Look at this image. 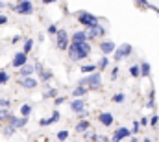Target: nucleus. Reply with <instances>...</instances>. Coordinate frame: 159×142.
Listing matches in <instances>:
<instances>
[{
  "label": "nucleus",
  "mask_w": 159,
  "mask_h": 142,
  "mask_svg": "<svg viewBox=\"0 0 159 142\" xmlns=\"http://www.w3.org/2000/svg\"><path fill=\"white\" fill-rule=\"evenodd\" d=\"M19 41H20V35H15V37H13V41H11V42L15 44V42H19Z\"/></svg>",
  "instance_id": "obj_34"
},
{
  "label": "nucleus",
  "mask_w": 159,
  "mask_h": 142,
  "mask_svg": "<svg viewBox=\"0 0 159 142\" xmlns=\"http://www.w3.org/2000/svg\"><path fill=\"white\" fill-rule=\"evenodd\" d=\"M0 126H2V122H0Z\"/></svg>",
  "instance_id": "obj_38"
},
{
  "label": "nucleus",
  "mask_w": 159,
  "mask_h": 142,
  "mask_svg": "<svg viewBox=\"0 0 159 142\" xmlns=\"http://www.w3.org/2000/svg\"><path fill=\"white\" fill-rule=\"evenodd\" d=\"M9 116H11V113H9V109H0V122H4V120H9Z\"/></svg>",
  "instance_id": "obj_24"
},
{
  "label": "nucleus",
  "mask_w": 159,
  "mask_h": 142,
  "mask_svg": "<svg viewBox=\"0 0 159 142\" xmlns=\"http://www.w3.org/2000/svg\"><path fill=\"white\" fill-rule=\"evenodd\" d=\"M26 63H28V54H24L22 50L17 52V54H13V59H11V67L13 69H20Z\"/></svg>",
  "instance_id": "obj_6"
},
{
  "label": "nucleus",
  "mask_w": 159,
  "mask_h": 142,
  "mask_svg": "<svg viewBox=\"0 0 159 142\" xmlns=\"http://www.w3.org/2000/svg\"><path fill=\"white\" fill-rule=\"evenodd\" d=\"M98 120H100V124H102V126H106V127H111V126H113V122H115L113 114H111V113H106V111L98 114Z\"/></svg>",
  "instance_id": "obj_12"
},
{
  "label": "nucleus",
  "mask_w": 159,
  "mask_h": 142,
  "mask_svg": "<svg viewBox=\"0 0 159 142\" xmlns=\"http://www.w3.org/2000/svg\"><path fill=\"white\" fill-rule=\"evenodd\" d=\"M59 118H61L59 111H57V109H54V111H52V114H50L48 118H41V120H39V126H41V127H48V126L56 124V122H57Z\"/></svg>",
  "instance_id": "obj_8"
},
{
  "label": "nucleus",
  "mask_w": 159,
  "mask_h": 142,
  "mask_svg": "<svg viewBox=\"0 0 159 142\" xmlns=\"http://www.w3.org/2000/svg\"><path fill=\"white\" fill-rule=\"evenodd\" d=\"M85 100H83V98H74V100H72V102H70V111H72V113H76V114H78V113H81V111H85Z\"/></svg>",
  "instance_id": "obj_11"
},
{
  "label": "nucleus",
  "mask_w": 159,
  "mask_h": 142,
  "mask_svg": "<svg viewBox=\"0 0 159 142\" xmlns=\"http://www.w3.org/2000/svg\"><path fill=\"white\" fill-rule=\"evenodd\" d=\"M48 33H50V35H56V33H57V26H56V24H50V26H48Z\"/></svg>",
  "instance_id": "obj_29"
},
{
  "label": "nucleus",
  "mask_w": 159,
  "mask_h": 142,
  "mask_svg": "<svg viewBox=\"0 0 159 142\" xmlns=\"http://www.w3.org/2000/svg\"><path fill=\"white\" fill-rule=\"evenodd\" d=\"M80 70L83 72V74H91V72L98 70V69H96V65H81V67H80Z\"/></svg>",
  "instance_id": "obj_22"
},
{
  "label": "nucleus",
  "mask_w": 159,
  "mask_h": 142,
  "mask_svg": "<svg viewBox=\"0 0 159 142\" xmlns=\"http://www.w3.org/2000/svg\"><path fill=\"white\" fill-rule=\"evenodd\" d=\"M67 54L72 61L87 59L91 55V41H83V42H72L70 41V44L67 48Z\"/></svg>",
  "instance_id": "obj_1"
},
{
  "label": "nucleus",
  "mask_w": 159,
  "mask_h": 142,
  "mask_svg": "<svg viewBox=\"0 0 159 142\" xmlns=\"http://www.w3.org/2000/svg\"><path fill=\"white\" fill-rule=\"evenodd\" d=\"M39 78H41V81H50V79L54 78V74H52V70H46V69H43V70L39 72Z\"/></svg>",
  "instance_id": "obj_19"
},
{
  "label": "nucleus",
  "mask_w": 159,
  "mask_h": 142,
  "mask_svg": "<svg viewBox=\"0 0 159 142\" xmlns=\"http://www.w3.org/2000/svg\"><path fill=\"white\" fill-rule=\"evenodd\" d=\"M17 70H19V76H32L35 72V67H34V63H26V65H22Z\"/></svg>",
  "instance_id": "obj_13"
},
{
  "label": "nucleus",
  "mask_w": 159,
  "mask_h": 142,
  "mask_svg": "<svg viewBox=\"0 0 159 142\" xmlns=\"http://www.w3.org/2000/svg\"><path fill=\"white\" fill-rule=\"evenodd\" d=\"M107 67H109V57L102 54V57H100V59L96 61V69H98L100 72H104L106 69H107Z\"/></svg>",
  "instance_id": "obj_16"
},
{
  "label": "nucleus",
  "mask_w": 159,
  "mask_h": 142,
  "mask_svg": "<svg viewBox=\"0 0 159 142\" xmlns=\"http://www.w3.org/2000/svg\"><path fill=\"white\" fill-rule=\"evenodd\" d=\"M7 124L9 126H13L15 129H20V127H24L26 124H28V116H20V118H17V116H9V120H7Z\"/></svg>",
  "instance_id": "obj_10"
},
{
  "label": "nucleus",
  "mask_w": 159,
  "mask_h": 142,
  "mask_svg": "<svg viewBox=\"0 0 159 142\" xmlns=\"http://www.w3.org/2000/svg\"><path fill=\"white\" fill-rule=\"evenodd\" d=\"M9 105H11V104H9V100H2V98H0V107H4V109H7Z\"/></svg>",
  "instance_id": "obj_31"
},
{
  "label": "nucleus",
  "mask_w": 159,
  "mask_h": 142,
  "mask_svg": "<svg viewBox=\"0 0 159 142\" xmlns=\"http://www.w3.org/2000/svg\"><path fill=\"white\" fill-rule=\"evenodd\" d=\"M17 83H19L20 87H24V89H35V87L39 85V81H37L35 78H32V76H19Z\"/></svg>",
  "instance_id": "obj_7"
},
{
  "label": "nucleus",
  "mask_w": 159,
  "mask_h": 142,
  "mask_svg": "<svg viewBox=\"0 0 159 142\" xmlns=\"http://www.w3.org/2000/svg\"><path fill=\"white\" fill-rule=\"evenodd\" d=\"M34 67H35V72H37V74H39L41 70H43V65H41L39 61H35V63H34Z\"/></svg>",
  "instance_id": "obj_32"
},
{
  "label": "nucleus",
  "mask_w": 159,
  "mask_h": 142,
  "mask_svg": "<svg viewBox=\"0 0 159 142\" xmlns=\"http://www.w3.org/2000/svg\"><path fill=\"white\" fill-rule=\"evenodd\" d=\"M35 142H37V140H35Z\"/></svg>",
  "instance_id": "obj_39"
},
{
  "label": "nucleus",
  "mask_w": 159,
  "mask_h": 142,
  "mask_svg": "<svg viewBox=\"0 0 159 142\" xmlns=\"http://www.w3.org/2000/svg\"><path fill=\"white\" fill-rule=\"evenodd\" d=\"M78 118H81V120H83V118H89V111L85 109V111H81V113H78Z\"/></svg>",
  "instance_id": "obj_30"
},
{
  "label": "nucleus",
  "mask_w": 159,
  "mask_h": 142,
  "mask_svg": "<svg viewBox=\"0 0 159 142\" xmlns=\"http://www.w3.org/2000/svg\"><path fill=\"white\" fill-rule=\"evenodd\" d=\"M89 129H91V122H89L87 118L80 120L78 124H76V131H78V133H85V131H89Z\"/></svg>",
  "instance_id": "obj_14"
},
{
  "label": "nucleus",
  "mask_w": 159,
  "mask_h": 142,
  "mask_svg": "<svg viewBox=\"0 0 159 142\" xmlns=\"http://www.w3.org/2000/svg\"><path fill=\"white\" fill-rule=\"evenodd\" d=\"M48 98H57V89H50L43 94V100H48Z\"/></svg>",
  "instance_id": "obj_23"
},
{
  "label": "nucleus",
  "mask_w": 159,
  "mask_h": 142,
  "mask_svg": "<svg viewBox=\"0 0 159 142\" xmlns=\"http://www.w3.org/2000/svg\"><path fill=\"white\" fill-rule=\"evenodd\" d=\"M17 2H28V0H17Z\"/></svg>",
  "instance_id": "obj_37"
},
{
  "label": "nucleus",
  "mask_w": 159,
  "mask_h": 142,
  "mask_svg": "<svg viewBox=\"0 0 159 142\" xmlns=\"http://www.w3.org/2000/svg\"><path fill=\"white\" fill-rule=\"evenodd\" d=\"M43 4H54V2H57V0H41Z\"/></svg>",
  "instance_id": "obj_35"
},
{
  "label": "nucleus",
  "mask_w": 159,
  "mask_h": 142,
  "mask_svg": "<svg viewBox=\"0 0 159 142\" xmlns=\"http://www.w3.org/2000/svg\"><path fill=\"white\" fill-rule=\"evenodd\" d=\"M32 48H34V39L26 37V39H24V42H22V52H24V54H30V52H32Z\"/></svg>",
  "instance_id": "obj_18"
},
{
  "label": "nucleus",
  "mask_w": 159,
  "mask_h": 142,
  "mask_svg": "<svg viewBox=\"0 0 159 142\" xmlns=\"http://www.w3.org/2000/svg\"><path fill=\"white\" fill-rule=\"evenodd\" d=\"M13 133H15V127H13V126H7V127H4V135H6V137H11Z\"/></svg>",
  "instance_id": "obj_27"
},
{
  "label": "nucleus",
  "mask_w": 159,
  "mask_h": 142,
  "mask_svg": "<svg viewBox=\"0 0 159 142\" xmlns=\"http://www.w3.org/2000/svg\"><path fill=\"white\" fill-rule=\"evenodd\" d=\"M2 7H6V4H4V2L0 0V9H2Z\"/></svg>",
  "instance_id": "obj_36"
},
{
  "label": "nucleus",
  "mask_w": 159,
  "mask_h": 142,
  "mask_svg": "<svg viewBox=\"0 0 159 142\" xmlns=\"http://www.w3.org/2000/svg\"><path fill=\"white\" fill-rule=\"evenodd\" d=\"M111 102H113V104H124V102H126V94H124V92L113 94V96H111Z\"/></svg>",
  "instance_id": "obj_20"
},
{
  "label": "nucleus",
  "mask_w": 159,
  "mask_h": 142,
  "mask_svg": "<svg viewBox=\"0 0 159 142\" xmlns=\"http://www.w3.org/2000/svg\"><path fill=\"white\" fill-rule=\"evenodd\" d=\"M78 85L89 87V91H100L102 89V72L94 70L91 74H87V78H81L78 81Z\"/></svg>",
  "instance_id": "obj_2"
},
{
  "label": "nucleus",
  "mask_w": 159,
  "mask_h": 142,
  "mask_svg": "<svg viewBox=\"0 0 159 142\" xmlns=\"http://www.w3.org/2000/svg\"><path fill=\"white\" fill-rule=\"evenodd\" d=\"M65 100H67L65 96H57V98H54V104L57 107V105H61V104H65Z\"/></svg>",
  "instance_id": "obj_28"
},
{
  "label": "nucleus",
  "mask_w": 159,
  "mask_h": 142,
  "mask_svg": "<svg viewBox=\"0 0 159 142\" xmlns=\"http://www.w3.org/2000/svg\"><path fill=\"white\" fill-rule=\"evenodd\" d=\"M2 24H7V17L0 13V26H2Z\"/></svg>",
  "instance_id": "obj_33"
},
{
  "label": "nucleus",
  "mask_w": 159,
  "mask_h": 142,
  "mask_svg": "<svg viewBox=\"0 0 159 142\" xmlns=\"http://www.w3.org/2000/svg\"><path fill=\"white\" fill-rule=\"evenodd\" d=\"M67 139H69V131H59L57 133V140L59 142H65Z\"/></svg>",
  "instance_id": "obj_26"
},
{
  "label": "nucleus",
  "mask_w": 159,
  "mask_h": 142,
  "mask_svg": "<svg viewBox=\"0 0 159 142\" xmlns=\"http://www.w3.org/2000/svg\"><path fill=\"white\" fill-rule=\"evenodd\" d=\"M87 91H89V87H85V85H76L74 91H72V96H74V98H83V96L87 94Z\"/></svg>",
  "instance_id": "obj_15"
},
{
  "label": "nucleus",
  "mask_w": 159,
  "mask_h": 142,
  "mask_svg": "<svg viewBox=\"0 0 159 142\" xmlns=\"http://www.w3.org/2000/svg\"><path fill=\"white\" fill-rule=\"evenodd\" d=\"M76 19H78V22L81 26H85V30L87 28H94V26H98L100 24V19L96 17V15H93V13H89V11H78L76 13Z\"/></svg>",
  "instance_id": "obj_3"
},
{
  "label": "nucleus",
  "mask_w": 159,
  "mask_h": 142,
  "mask_svg": "<svg viewBox=\"0 0 159 142\" xmlns=\"http://www.w3.org/2000/svg\"><path fill=\"white\" fill-rule=\"evenodd\" d=\"M70 41L72 42H83V41H87V33L85 32H74L72 37H70Z\"/></svg>",
  "instance_id": "obj_17"
},
{
  "label": "nucleus",
  "mask_w": 159,
  "mask_h": 142,
  "mask_svg": "<svg viewBox=\"0 0 159 142\" xmlns=\"http://www.w3.org/2000/svg\"><path fill=\"white\" fill-rule=\"evenodd\" d=\"M56 48L57 50H67L69 48V44H70V35H69V32L67 30H57V33H56Z\"/></svg>",
  "instance_id": "obj_5"
},
{
  "label": "nucleus",
  "mask_w": 159,
  "mask_h": 142,
  "mask_svg": "<svg viewBox=\"0 0 159 142\" xmlns=\"http://www.w3.org/2000/svg\"><path fill=\"white\" fill-rule=\"evenodd\" d=\"M115 50H117V44L113 41H100V52L104 55H111Z\"/></svg>",
  "instance_id": "obj_9"
},
{
  "label": "nucleus",
  "mask_w": 159,
  "mask_h": 142,
  "mask_svg": "<svg viewBox=\"0 0 159 142\" xmlns=\"http://www.w3.org/2000/svg\"><path fill=\"white\" fill-rule=\"evenodd\" d=\"M32 111H34V107L30 105V104H22V105H20V114H22V116H28V118H30Z\"/></svg>",
  "instance_id": "obj_21"
},
{
  "label": "nucleus",
  "mask_w": 159,
  "mask_h": 142,
  "mask_svg": "<svg viewBox=\"0 0 159 142\" xmlns=\"http://www.w3.org/2000/svg\"><path fill=\"white\" fill-rule=\"evenodd\" d=\"M9 9H11L13 13H19V15H32L35 7H34L32 0H28V2H17V4H9Z\"/></svg>",
  "instance_id": "obj_4"
},
{
  "label": "nucleus",
  "mask_w": 159,
  "mask_h": 142,
  "mask_svg": "<svg viewBox=\"0 0 159 142\" xmlns=\"http://www.w3.org/2000/svg\"><path fill=\"white\" fill-rule=\"evenodd\" d=\"M9 81V74L6 70H0V85H6Z\"/></svg>",
  "instance_id": "obj_25"
}]
</instances>
